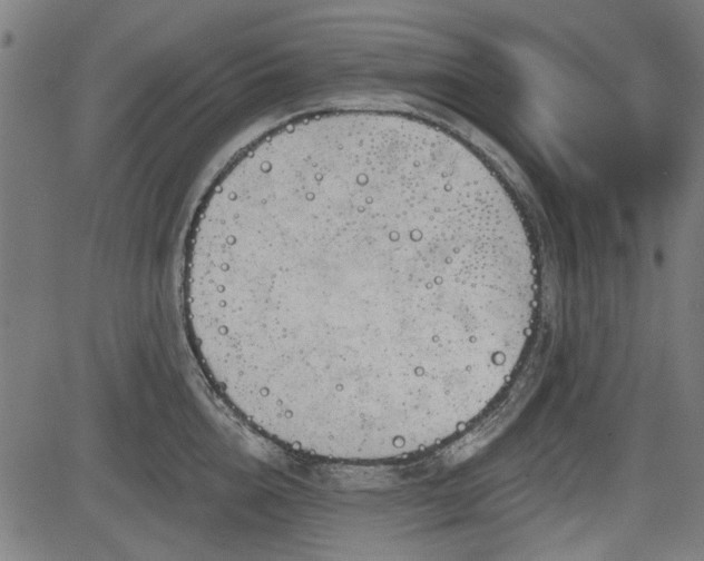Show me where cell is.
I'll use <instances>...</instances> for the list:
<instances>
[{
    "label": "cell",
    "mask_w": 704,
    "mask_h": 561,
    "mask_svg": "<svg viewBox=\"0 0 704 561\" xmlns=\"http://www.w3.org/2000/svg\"><path fill=\"white\" fill-rule=\"evenodd\" d=\"M188 335L224 401L275 431H368L454 397L532 311L531 248L443 135L335 115L243 150L194 218Z\"/></svg>",
    "instance_id": "cell-1"
}]
</instances>
